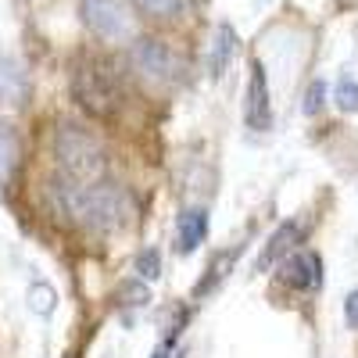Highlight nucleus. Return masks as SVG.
Masks as SVG:
<instances>
[{
    "label": "nucleus",
    "mask_w": 358,
    "mask_h": 358,
    "mask_svg": "<svg viewBox=\"0 0 358 358\" xmlns=\"http://www.w3.org/2000/svg\"><path fill=\"white\" fill-rule=\"evenodd\" d=\"M47 197H50L54 212L69 226L83 229V233L108 236V233L126 229L129 219H133L129 194L118 183H108V179H97V183H76V179L57 172L50 179V187H47Z\"/></svg>",
    "instance_id": "1"
},
{
    "label": "nucleus",
    "mask_w": 358,
    "mask_h": 358,
    "mask_svg": "<svg viewBox=\"0 0 358 358\" xmlns=\"http://www.w3.org/2000/svg\"><path fill=\"white\" fill-rule=\"evenodd\" d=\"M72 101L90 115V118H115L126 104V83L118 76L115 62L101 54H86L72 69Z\"/></svg>",
    "instance_id": "2"
},
{
    "label": "nucleus",
    "mask_w": 358,
    "mask_h": 358,
    "mask_svg": "<svg viewBox=\"0 0 358 358\" xmlns=\"http://www.w3.org/2000/svg\"><path fill=\"white\" fill-rule=\"evenodd\" d=\"M54 162L57 172L76 183H97L108 179V151L94 129L79 122H57L54 129Z\"/></svg>",
    "instance_id": "3"
},
{
    "label": "nucleus",
    "mask_w": 358,
    "mask_h": 358,
    "mask_svg": "<svg viewBox=\"0 0 358 358\" xmlns=\"http://www.w3.org/2000/svg\"><path fill=\"white\" fill-rule=\"evenodd\" d=\"M129 69L147 90H169L179 79V57L165 40L140 36L129 43Z\"/></svg>",
    "instance_id": "4"
},
{
    "label": "nucleus",
    "mask_w": 358,
    "mask_h": 358,
    "mask_svg": "<svg viewBox=\"0 0 358 358\" xmlns=\"http://www.w3.org/2000/svg\"><path fill=\"white\" fill-rule=\"evenodd\" d=\"M79 18L101 43H133L136 22L122 0H79Z\"/></svg>",
    "instance_id": "5"
},
{
    "label": "nucleus",
    "mask_w": 358,
    "mask_h": 358,
    "mask_svg": "<svg viewBox=\"0 0 358 358\" xmlns=\"http://www.w3.org/2000/svg\"><path fill=\"white\" fill-rule=\"evenodd\" d=\"M244 126L255 133L273 129V90H268V72L258 57L248 65V90H244Z\"/></svg>",
    "instance_id": "6"
},
{
    "label": "nucleus",
    "mask_w": 358,
    "mask_h": 358,
    "mask_svg": "<svg viewBox=\"0 0 358 358\" xmlns=\"http://www.w3.org/2000/svg\"><path fill=\"white\" fill-rule=\"evenodd\" d=\"M322 258L315 251H290L283 262H280V280L283 287L290 290H319L322 287Z\"/></svg>",
    "instance_id": "7"
},
{
    "label": "nucleus",
    "mask_w": 358,
    "mask_h": 358,
    "mask_svg": "<svg viewBox=\"0 0 358 358\" xmlns=\"http://www.w3.org/2000/svg\"><path fill=\"white\" fill-rule=\"evenodd\" d=\"M208 226H212L208 208H187V212L179 215V222H176V251L183 258L194 255L208 241Z\"/></svg>",
    "instance_id": "8"
},
{
    "label": "nucleus",
    "mask_w": 358,
    "mask_h": 358,
    "mask_svg": "<svg viewBox=\"0 0 358 358\" xmlns=\"http://www.w3.org/2000/svg\"><path fill=\"white\" fill-rule=\"evenodd\" d=\"M301 236H305V226H301V222H283V226H280V229L265 241V248H262V255H258L255 268H258V273H265V268H273L276 262H283L290 251H297Z\"/></svg>",
    "instance_id": "9"
},
{
    "label": "nucleus",
    "mask_w": 358,
    "mask_h": 358,
    "mask_svg": "<svg viewBox=\"0 0 358 358\" xmlns=\"http://www.w3.org/2000/svg\"><path fill=\"white\" fill-rule=\"evenodd\" d=\"M241 255H244V244H229V248H222V251H215L212 258H208L204 276L194 283V297H204V294H212L215 287H222L226 276L236 268V258Z\"/></svg>",
    "instance_id": "10"
},
{
    "label": "nucleus",
    "mask_w": 358,
    "mask_h": 358,
    "mask_svg": "<svg viewBox=\"0 0 358 358\" xmlns=\"http://www.w3.org/2000/svg\"><path fill=\"white\" fill-rule=\"evenodd\" d=\"M29 101V76L22 72L18 62L0 57V104L4 108H22Z\"/></svg>",
    "instance_id": "11"
},
{
    "label": "nucleus",
    "mask_w": 358,
    "mask_h": 358,
    "mask_svg": "<svg viewBox=\"0 0 358 358\" xmlns=\"http://www.w3.org/2000/svg\"><path fill=\"white\" fill-rule=\"evenodd\" d=\"M236 29L233 25H219L215 29V36H212V43H208V72H212V79H219L226 69H229V57L236 54Z\"/></svg>",
    "instance_id": "12"
},
{
    "label": "nucleus",
    "mask_w": 358,
    "mask_h": 358,
    "mask_svg": "<svg viewBox=\"0 0 358 358\" xmlns=\"http://www.w3.org/2000/svg\"><path fill=\"white\" fill-rule=\"evenodd\" d=\"M22 165V140H18V129L11 122L0 118V187H8L15 172Z\"/></svg>",
    "instance_id": "13"
},
{
    "label": "nucleus",
    "mask_w": 358,
    "mask_h": 358,
    "mask_svg": "<svg viewBox=\"0 0 358 358\" xmlns=\"http://www.w3.org/2000/svg\"><path fill=\"white\" fill-rule=\"evenodd\" d=\"M129 4L136 11H143L147 18H155V22H176V18L187 15L190 0H129Z\"/></svg>",
    "instance_id": "14"
},
{
    "label": "nucleus",
    "mask_w": 358,
    "mask_h": 358,
    "mask_svg": "<svg viewBox=\"0 0 358 358\" xmlns=\"http://www.w3.org/2000/svg\"><path fill=\"white\" fill-rule=\"evenodd\" d=\"M54 301H57V294H54L50 283H33V287H29V308H33L36 315H50Z\"/></svg>",
    "instance_id": "15"
},
{
    "label": "nucleus",
    "mask_w": 358,
    "mask_h": 358,
    "mask_svg": "<svg viewBox=\"0 0 358 358\" xmlns=\"http://www.w3.org/2000/svg\"><path fill=\"white\" fill-rule=\"evenodd\" d=\"M334 101H337V108L341 111H358V79H351V76H341L337 79V90H334Z\"/></svg>",
    "instance_id": "16"
},
{
    "label": "nucleus",
    "mask_w": 358,
    "mask_h": 358,
    "mask_svg": "<svg viewBox=\"0 0 358 358\" xmlns=\"http://www.w3.org/2000/svg\"><path fill=\"white\" fill-rule=\"evenodd\" d=\"M118 297H126V301H118V305L143 308L147 301H151V290H147V283H143V280H126L122 287H118Z\"/></svg>",
    "instance_id": "17"
},
{
    "label": "nucleus",
    "mask_w": 358,
    "mask_h": 358,
    "mask_svg": "<svg viewBox=\"0 0 358 358\" xmlns=\"http://www.w3.org/2000/svg\"><path fill=\"white\" fill-rule=\"evenodd\" d=\"M136 276L140 280H158L162 276V255L155 248H147L136 255Z\"/></svg>",
    "instance_id": "18"
},
{
    "label": "nucleus",
    "mask_w": 358,
    "mask_h": 358,
    "mask_svg": "<svg viewBox=\"0 0 358 358\" xmlns=\"http://www.w3.org/2000/svg\"><path fill=\"white\" fill-rule=\"evenodd\" d=\"M322 104H326V83H322V79H312L308 90H305V104H301V111H305V115H319Z\"/></svg>",
    "instance_id": "19"
},
{
    "label": "nucleus",
    "mask_w": 358,
    "mask_h": 358,
    "mask_svg": "<svg viewBox=\"0 0 358 358\" xmlns=\"http://www.w3.org/2000/svg\"><path fill=\"white\" fill-rule=\"evenodd\" d=\"M179 334H183V330H172V334L151 351V358H183V351L176 348V337H179Z\"/></svg>",
    "instance_id": "20"
},
{
    "label": "nucleus",
    "mask_w": 358,
    "mask_h": 358,
    "mask_svg": "<svg viewBox=\"0 0 358 358\" xmlns=\"http://www.w3.org/2000/svg\"><path fill=\"white\" fill-rule=\"evenodd\" d=\"M344 319H348L351 330H358V290H351V294L344 297Z\"/></svg>",
    "instance_id": "21"
}]
</instances>
